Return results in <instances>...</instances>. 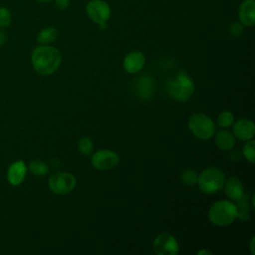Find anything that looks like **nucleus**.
I'll list each match as a JSON object with an SVG mask.
<instances>
[{
  "label": "nucleus",
  "mask_w": 255,
  "mask_h": 255,
  "mask_svg": "<svg viewBox=\"0 0 255 255\" xmlns=\"http://www.w3.org/2000/svg\"><path fill=\"white\" fill-rule=\"evenodd\" d=\"M31 62L38 74L48 76L58 70L62 62V55L52 46L39 45L32 51Z\"/></svg>",
  "instance_id": "nucleus-1"
},
{
  "label": "nucleus",
  "mask_w": 255,
  "mask_h": 255,
  "mask_svg": "<svg viewBox=\"0 0 255 255\" xmlns=\"http://www.w3.org/2000/svg\"><path fill=\"white\" fill-rule=\"evenodd\" d=\"M208 217L216 226H228L238 217L237 205L230 200H219L211 205Z\"/></svg>",
  "instance_id": "nucleus-2"
},
{
  "label": "nucleus",
  "mask_w": 255,
  "mask_h": 255,
  "mask_svg": "<svg viewBox=\"0 0 255 255\" xmlns=\"http://www.w3.org/2000/svg\"><path fill=\"white\" fill-rule=\"evenodd\" d=\"M166 92L170 98L178 102H186L194 92V83L189 76L179 73L167 82Z\"/></svg>",
  "instance_id": "nucleus-3"
},
{
  "label": "nucleus",
  "mask_w": 255,
  "mask_h": 255,
  "mask_svg": "<svg viewBox=\"0 0 255 255\" xmlns=\"http://www.w3.org/2000/svg\"><path fill=\"white\" fill-rule=\"evenodd\" d=\"M197 183L202 192L212 194L223 188L225 174L217 167H208L198 175Z\"/></svg>",
  "instance_id": "nucleus-4"
},
{
  "label": "nucleus",
  "mask_w": 255,
  "mask_h": 255,
  "mask_svg": "<svg viewBox=\"0 0 255 255\" xmlns=\"http://www.w3.org/2000/svg\"><path fill=\"white\" fill-rule=\"evenodd\" d=\"M188 128L197 138L209 139L215 133V124L204 114H194L188 120Z\"/></svg>",
  "instance_id": "nucleus-5"
},
{
  "label": "nucleus",
  "mask_w": 255,
  "mask_h": 255,
  "mask_svg": "<svg viewBox=\"0 0 255 255\" xmlns=\"http://www.w3.org/2000/svg\"><path fill=\"white\" fill-rule=\"evenodd\" d=\"M76 178L69 172H56L49 178L48 185L50 190L59 195H64L71 192L76 186Z\"/></svg>",
  "instance_id": "nucleus-6"
},
{
  "label": "nucleus",
  "mask_w": 255,
  "mask_h": 255,
  "mask_svg": "<svg viewBox=\"0 0 255 255\" xmlns=\"http://www.w3.org/2000/svg\"><path fill=\"white\" fill-rule=\"evenodd\" d=\"M88 17L98 25L108 23L111 16V7L104 0H91L86 5Z\"/></svg>",
  "instance_id": "nucleus-7"
},
{
  "label": "nucleus",
  "mask_w": 255,
  "mask_h": 255,
  "mask_svg": "<svg viewBox=\"0 0 255 255\" xmlns=\"http://www.w3.org/2000/svg\"><path fill=\"white\" fill-rule=\"evenodd\" d=\"M153 250L157 255H176L179 252V245L174 236L163 232L155 237Z\"/></svg>",
  "instance_id": "nucleus-8"
},
{
  "label": "nucleus",
  "mask_w": 255,
  "mask_h": 255,
  "mask_svg": "<svg viewBox=\"0 0 255 255\" xmlns=\"http://www.w3.org/2000/svg\"><path fill=\"white\" fill-rule=\"evenodd\" d=\"M120 156L112 150L101 149L96 151L92 156V165L99 170H109L118 165Z\"/></svg>",
  "instance_id": "nucleus-9"
},
{
  "label": "nucleus",
  "mask_w": 255,
  "mask_h": 255,
  "mask_svg": "<svg viewBox=\"0 0 255 255\" xmlns=\"http://www.w3.org/2000/svg\"><path fill=\"white\" fill-rule=\"evenodd\" d=\"M27 165L23 160H17L11 163L7 170V180L13 186L20 185L26 176Z\"/></svg>",
  "instance_id": "nucleus-10"
},
{
  "label": "nucleus",
  "mask_w": 255,
  "mask_h": 255,
  "mask_svg": "<svg viewBox=\"0 0 255 255\" xmlns=\"http://www.w3.org/2000/svg\"><path fill=\"white\" fill-rule=\"evenodd\" d=\"M255 133V126L252 121L240 119L233 125V135L240 140L252 139Z\"/></svg>",
  "instance_id": "nucleus-11"
},
{
  "label": "nucleus",
  "mask_w": 255,
  "mask_h": 255,
  "mask_svg": "<svg viewBox=\"0 0 255 255\" xmlns=\"http://www.w3.org/2000/svg\"><path fill=\"white\" fill-rule=\"evenodd\" d=\"M145 63L144 55L139 51H132L128 53L124 59V69L129 73L134 74L140 71Z\"/></svg>",
  "instance_id": "nucleus-12"
},
{
  "label": "nucleus",
  "mask_w": 255,
  "mask_h": 255,
  "mask_svg": "<svg viewBox=\"0 0 255 255\" xmlns=\"http://www.w3.org/2000/svg\"><path fill=\"white\" fill-rule=\"evenodd\" d=\"M238 16L244 26H253L255 24V1L243 0L239 6Z\"/></svg>",
  "instance_id": "nucleus-13"
},
{
  "label": "nucleus",
  "mask_w": 255,
  "mask_h": 255,
  "mask_svg": "<svg viewBox=\"0 0 255 255\" xmlns=\"http://www.w3.org/2000/svg\"><path fill=\"white\" fill-rule=\"evenodd\" d=\"M224 190L227 197L231 200L238 201L244 196V187L241 180L237 177H231L224 183Z\"/></svg>",
  "instance_id": "nucleus-14"
},
{
  "label": "nucleus",
  "mask_w": 255,
  "mask_h": 255,
  "mask_svg": "<svg viewBox=\"0 0 255 255\" xmlns=\"http://www.w3.org/2000/svg\"><path fill=\"white\" fill-rule=\"evenodd\" d=\"M154 91V83L151 78L141 76L135 83V93L141 99H149L152 97Z\"/></svg>",
  "instance_id": "nucleus-15"
},
{
  "label": "nucleus",
  "mask_w": 255,
  "mask_h": 255,
  "mask_svg": "<svg viewBox=\"0 0 255 255\" xmlns=\"http://www.w3.org/2000/svg\"><path fill=\"white\" fill-rule=\"evenodd\" d=\"M215 144L222 150H230L235 144L234 135L227 130H220L215 135Z\"/></svg>",
  "instance_id": "nucleus-16"
},
{
  "label": "nucleus",
  "mask_w": 255,
  "mask_h": 255,
  "mask_svg": "<svg viewBox=\"0 0 255 255\" xmlns=\"http://www.w3.org/2000/svg\"><path fill=\"white\" fill-rule=\"evenodd\" d=\"M57 37H58V30L53 26H49V27H45L39 32L37 36V42L40 45H48L54 42Z\"/></svg>",
  "instance_id": "nucleus-17"
},
{
  "label": "nucleus",
  "mask_w": 255,
  "mask_h": 255,
  "mask_svg": "<svg viewBox=\"0 0 255 255\" xmlns=\"http://www.w3.org/2000/svg\"><path fill=\"white\" fill-rule=\"evenodd\" d=\"M29 170L31 171V173L33 175H35L37 177H43L48 174L49 167L46 162L39 160V159H35L30 162Z\"/></svg>",
  "instance_id": "nucleus-18"
},
{
  "label": "nucleus",
  "mask_w": 255,
  "mask_h": 255,
  "mask_svg": "<svg viewBox=\"0 0 255 255\" xmlns=\"http://www.w3.org/2000/svg\"><path fill=\"white\" fill-rule=\"evenodd\" d=\"M234 122V117L231 112L224 111L219 114L217 118V124L221 128H228L230 127Z\"/></svg>",
  "instance_id": "nucleus-19"
},
{
  "label": "nucleus",
  "mask_w": 255,
  "mask_h": 255,
  "mask_svg": "<svg viewBox=\"0 0 255 255\" xmlns=\"http://www.w3.org/2000/svg\"><path fill=\"white\" fill-rule=\"evenodd\" d=\"M197 179H198V174L193 169H186L181 173V180L186 185H193L197 183Z\"/></svg>",
  "instance_id": "nucleus-20"
},
{
  "label": "nucleus",
  "mask_w": 255,
  "mask_h": 255,
  "mask_svg": "<svg viewBox=\"0 0 255 255\" xmlns=\"http://www.w3.org/2000/svg\"><path fill=\"white\" fill-rule=\"evenodd\" d=\"M93 142L89 137H82L78 142V149L81 153L89 155L93 151Z\"/></svg>",
  "instance_id": "nucleus-21"
},
{
  "label": "nucleus",
  "mask_w": 255,
  "mask_h": 255,
  "mask_svg": "<svg viewBox=\"0 0 255 255\" xmlns=\"http://www.w3.org/2000/svg\"><path fill=\"white\" fill-rule=\"evenodd\" d=\"M247 142L244 144L243 146V155L245 156V158L250 162V163H254V145H255V141L254 139H249L246 140Z\"/></svg>",
  "instance_id": "nucleus-22"
},
{
  "label": "nucleus",
  "mask_w": 255,
  "mask_h": 255,
  "mask_svg": "<svg viewBox=\"0 0 255 255\" xmlns=\"http://www.w3.org/2000/svg\"><path fill=\"white\" fill-rule=\"evenodd\" d=\"M12 16L10 11L5 7H0V27L7 28L11 24Z\"/></svg>",
  "instance_id": "nucleus-23"
},
{
  "label": "nucleus",
  "mask_w": 255,
  "mask_h": 255,
  "mask_svg": "<svg viewBox=\"0 0 255 255\" xmlns=\"http://www.w3.org/2000/svg\"><path fill=\"white\" fill-rule=\"evenodd\" d=\"M244 31V25L241 22H233L229 26V33L233 37L240 36Z\"/></svg>",
  "instance_id": "nucleus-24"
},
{
  "label": "nucleus",
  "mask_w": 255,
  "mask_h": 255,
  "mask_svg": "<svg viewBox=\"0 0 255 255\" xmlns=\"http://www.w3.org/2000/svg\"><path fill=\"white\" fill-rule=\"evenodd\" d=\"M56 6L61 9V10H65L70 6L71 0H54Z\"/></svg>",
  "instance_id": "nucleus-25"
},
{
  "label": "nucleus",
  "mask_w": 255,
  "mask_h": 255,
  "mask_svg": "<svg viewBox=\"0 0 255 255\" xmlns=\"http://www.w3.org/2000/svg\"><path fill=\"white\" fill-rule=\"evenodd\" d=\"M7 41V34L3 31V30H0V47L3 46Z\"/></svg>",
  "instance_id": "nucleus-26"
},
{
  "label": "nucleus",
  "mask_w": 255,
  "mask_h": 255,
  "mask_svg": "<svg viewBox=\"0 0 255 255\" xmlns=\"http://www.w3.org/2000/svg\"><path fill=\"white\" fill-rule=\"evenodd\" d=\"M254 241H255V237L252 236L251 242H250V249H251V253H252V254L255 253V250H254Z\"/></svg>",
  "instance_id": "nucleus-27"
},
{
  "label": "nucleus",
  "mask_w": 255,
  "mask_h": 255,
  "mask_svg": "<svg viewBox=\"0 0 255 255\" xmlns=\"http://www.w3.org/2000/svg\"><path fill=\"white\" fill-rule=\"evenodd\" d=\"M202 254H208V255H210L211 253H210L209 251H207V250H201V251L198 252V255H202Z\"/></svg>",
  "instance_id": "nucleus-28"
},
{
  "label": "nucleus",
  "mask_w": 255,
  "mask_h": 255,
  "mask_svg": "<svg viewBox=\"0 0 255 255\" xmlns=\"http://www.w3.org/2000/svg\"><path fill=\"white\" fill-rule=\"evenodd\" d=\"M39 2H42V3H47V2H51L53 0H38Z\"/></svg>",
  "instance_id": "nucleus-29"
}]
</instances>
